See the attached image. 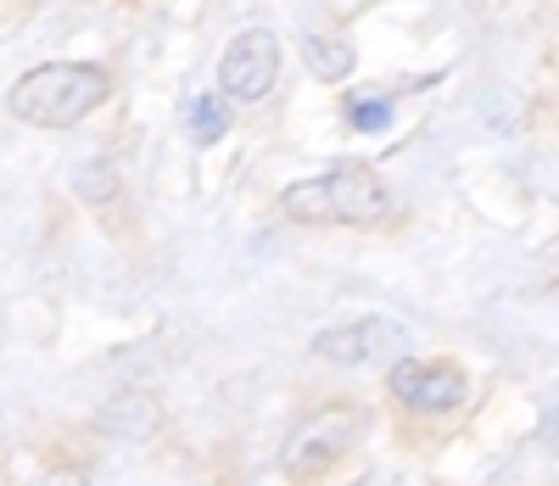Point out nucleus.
I'll return each mask as SVG.
<instances>
[{
  "label": "nucleus",
  "mask_w": 559,
  "mask_h": 486,
  "mask_svg": "<svg viewBox=\"0 0 559 486\" xmlns=\"http://www.w3.org/2000/svg\"><path fill=\"white\" fill-rule=\"evenodd\" d=\"M112 95V79L107 68L96 62H45V68H28L12 90H7V107L17 123H34V129H73L96 112Z\"/></svg>",
  "instance_id": "1"
},
{
  "label": "nucleus",
  "mask_w": 559,
  "mask_h": 486,
  "mask_svg": "<svg viewBox=\"0 0 559 486\" xmlns=\"http://www.w3.org/2000/svg\"><path fill=\"white\" fill-rule=\"evenodd\" d=\"M280 208L297 224H381V218H392V190L369 168L342 163V168H324L313 179L286 185Z\"/></svg>",
  "instance_id": "2"
},
{
  "label": "nucleus",
  "mask_w": 559,
  "mask_h": 486,
  "mask_svg": "<svg viewBox=\"0 0 559 486\" xmlns=\"http://www.w3.org/2000/svg\"><path fill=\"white\" fill-rule=\"evenodd\" d=\"M313 358L336 364V369H381L408 358V330L386 313H369L353 324H331L313 335Z\"/></svg>",
  "instance_id": "3"
},
{
  "label": "nucleus",
  "mask_w": 559,
  "mask_h": 486,
  "mask_svg": "<svg viewBox=\"0 0 559 486\" xmlns=\"http://www.w3.org/2000/svg\"><path fill=\"white\" fill-rule=\"evenodd\" d=\"M364 408H347V403H336V408H319L313 419H302L297 430H292V442H286V470L302 481V475H319V470H331L358 436H364Z\"/></svg>",
  "instance_id": "4"
},
{
  "label": "nucleus",
  "mask_w": 559,
  "mask_h": 486,
  "mask_svg": "<svg viewBox=\"0 0 559 486\" xmlns=\"http://www.w3.org/2000/svg\"><path fill=\"white\" fill-rule=\"evenodd\" d=\"M280 79V39L269 28H241L236 39L224 45L218 62V90L229 102H263Z\"/></svg>",
  "instance_id": "5"
},
{
  "label": "nucleus",
  "mask_w": 559,
  "mask_h": 486,
  "mask_svg": "<svg viewBox=\"0 0 559 486\" xmlns=\"http://www.w3.org/2000/svg\"><path fill=\"white\" fill-rule=\"evenodd\" d=\"M464 392H471V380L453 364H408L403 358L392 369V398L414 414H453L464 403Z\"/></svg>",
  "instance_id": "6"
},
{
  "label": "nucleus",
  "mask_w": 559,
  "mask_h": 486,
  "mask_svg": "<svg viewBox=\"0 0 559 486\" xmlns=\"http://www.w3.org/2000/svg\"><path fill=\"white\" fill-rule=\"evenodd\" d=\"M96 425H102L107 436H118V442H146V436L163 425V414H157V398H152V392H118V398L96 414Z\"/></svg>",
  "instance_id": "7"
},
{
  "label": "nucleus",
  "mask_w": 559,
  "mask_h": 486,
  "mask_svg": "<svg viewBox=\"0 0 559 486\" xmlns=\"http://www.w3.org/2000/svg\"><path fill=\"white\" fill-rule=\"evenodd\" d=\"M302 62H308V73H313V79H331V84H336V79H347V73H353V62H358V57H353V45H347V39L308 34V39H302Z\"/></svg>",
  "instance_id": "8"
},
{
  "label": "nucleus",
  "mask_w": 559,
  "mask_h": 486,
  "mask_svg": "<svg viewBox=\"0 0 559 486\" xmlns=\"http://www.w3.org/2000/svg\"><path fill=\"white\" fill-rule=\"evenodd\" d=\"M185 129H191L197 145H213L229 134V107H224V95H191L185 102Z\"/></svg>",
  "instance_id": "9"
},
{
  "label": "nucleus",
  "mask_w": 559,
  "mask_h": 486,
  "mask_svg": "<svg viewBox=\"0 0 559 486\" xmlns=\"http://www.w3.org/2000/svg\"><path fill=\"white\" fill-rule=\"evenodd\" d=\"M73 190H79L84 202L102 208V202L118 197V168H112V163H79V168H73Z\"/></svg>",
  "instance_id": "10"
},
{
  "label": "nucleus",
  "mask_w": 559,
  "mask_h": 486,
  "mask_svg": "<svg viewBox=\"0 0 559 486\" xmlns=\"http://www.w3.org/2000/svg\"><path fill=\"white\" fill-rule=\"evenodd\" d=\"M347 123H353L358 134H381V129H392V102H386V95H364V102H347Z\"/></svg>",
  "instance_id": "11"
},
{
  "label": "nucleus",
  "mask_w": 559,
  "mask_h": 486,
  "mask_svg": "<svg viewBox=\"0 0 559 486\" xmlns=\"http://www.w3.org/2000/svg\"><path fill=\"white\" fill-rule=\"evenodd\" d=\"M537 436L559 448V386H554V392L543 398V408H537Z\"/></svg>",
  "instance_id": "12"
},
{
  "label": "nucleus",
  "mask_w": 559,
  "mask_h": 486,
  "mask_svg": "<svg viewBox=\"0 0 559 486\" xmlns=\"http://www.w3.org/2000/svg\"><path fill=\"white\" fill-rule=\"evenodd\" d=\"M39 486H90V481H84V470H51Z\"/></svg>",
  "instance_id": "13"
}]
</instances>
